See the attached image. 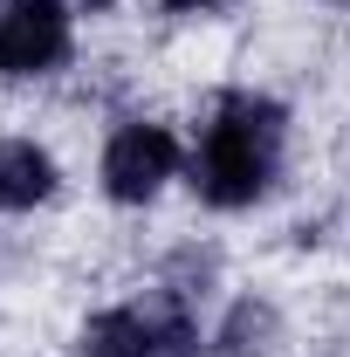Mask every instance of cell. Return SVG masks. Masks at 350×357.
<instances>
[{
  "instance_id": "obj_1",
  "label": "cell",
  "mask_w": 350,
  "mask_h": 357,
  "mask_svg": "<svg viewBox=\"0 0 350 357\" xmlns=\"http://www.w3.org/2000/svg\"><path fill=\"white\" fill-rule=\"evenodd\" d=\"M282 165H289V110L268 89H220L185 151V185L199 192V206L241 213L282 185Z\"/></svg>"
},
{
  "instance_id": "obj_2",
  "label": "cell",
  "mask_w": 350,
  "mask_h": 357,
  "mask_svg": "<svg viewBox=\"0 0 350 357\" xmlns=\"http://www.w3.org/2000/svg\"><path fill=\"white\" fill-rule=\"evenodd\" d=\"M83 357H199V316L185 289H151L83 323Z\"/></svg>"
},
{
  "instance_id": "obj_3",
  "label": "cell",
  "mask_w": 350,
  "mask_h": 357,
  "mask_svg": "<svg viewBox=\"0 0 350 357\" xmlns=\"http://www.w3.org/2000/svg\"><path fill=\"white\" fill-rule=\"evenodd\" d=\"M178 172H185V144L172 124H151V117H124L103 144V165H96L103 192L117 206H151Z\"/></svg>"
},
{
  "instance_id": "obj_4",
  "label": "cell",
  "mask_w": 350,
  "mask_h": 357,
  "mask_svg": "<svg viewBox=\"0 0 350 357\" xmlns=\"http://www.w3.org/2000/svg\"><path fill=\"white\" fill-rule=\"evenodd\" d=\"M76 48V0H0V83L55 76Z\"/></svg>"
},
{
  "instance_id": "obj_5",
  "label": "cell",
  "mask_w": 350,
  "mask_h": 357,
  "mask_svg": "<svg viewBox=\"0 0 350 357\" xmlns=\"http://www.w3.org/2000/svg\"><path fill=\"white\" fill-rule=\"evenodd\" d=\"M55 158L35 137H0V213H35L42 199H55Z\"/></svg>"
},
{
  "instance_id": "obj_6",
  "label": "cell",
  "mask_w": 350,
  "mask_h": 357,
  "mask_svg": "<svg viewBox=\"0 0 350 357\" xmlns=\"http://www.w3.org/2000/svg\"><path fill=\"white\" fill-rule=\"evenodd\" d=\"M227 0H165V14H220Z\"/></svg>"
},
{
  "instance_id": "obj_7",
  "label": "cell",
  "mask_w": 350,
  "mask_h": 357,
  "mask_svg": "<svg viewBox=\"0 0 350 357\" xmlns=\"http://www.w3.org/2000/svg\"><path fill=\"white\" fill-rule=\"evenodd\" d=\"M76 7H89V14H103V7H117V0H76Z\"/></svg>"
}]
</instances>
